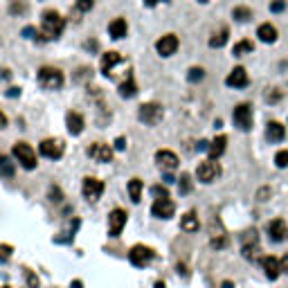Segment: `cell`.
<instances>
[{"label":"cell","instance_id":"obj_20","mask_svg":"<svg viewBox=\"0 0 288 288\" xmlns=\"http://www.w3.org/2000/svg\"><path fill=\"white\" fill-rule=\"evenodd\" d=\"M65 124H68V131L72 133V135H79V133L84 131V126H86L84 117H81L79 113H68V117H65Z\"/></svg>","mask_w":288,"mask_h":288},{"label":"cell","instance_id":"obj_46","mask_svg":"<svg viewBox=\"0 0 288 288\" xmlns=\"http://www.w3.org/2000/svg\"><path fill=\"white\" fill-rule=\"evenodd\" d=\"M144 3H147L149 7H153V5H158V3H165V0H144Z\"/></svg>","mask_w":288,"mask_h":288},{"label":"cell","instance_id":"obj_19","mask_svg":"<svg viewBox=\"0 0 288 288\" xmlns=\"http://www.w3.org/2000/svg\"><path fill=\"white\" fill-rule=\"evenodd\" d=\"M286 137V126L279 122H268L266 126V140L268 142H281Z\"/></svg>","mask_w":288,"mask_h":288},{"label":"cell","instance_id":"obj_15","mask_svg":"<svg viewBox=\"0 0 288 288\" xmlns=\"http://www.w3.org/2000/svg\"><path fill=\"white\" fill-rule=\"evenodd\" d=\"M156 162L160 169L165 171H174L176 167H178V156H176L174 151H167V149H162V151L156 153Z\"/></svg>","mask_w":288,"mask_h":288},{"label":"cell","instance_id":"obj_11","mask_svg":"<svg viewBox=\"0 0 288 288\" xmlns=\"http://www.w3.org/2000/svg\"><path fill=\"white\" fill-rule=\"evenodd\" d=\"M124 225H126V212L124 209H113L108 214V234L110 237H119Z\"/></svg>","mask_w":288,"mask_h":288},{"label":"cell","instance_id":"obj_41","mask_svg":"<svg viewBox=\"0 0 288 288\" xmlns=\"http://www.w3.org/2000/svg\"><path fill=\"white\" fill-rule=\"evenodd\" d=\"M27 284H30V288H38V277L27 272Z\"/></svg>","mask_w":288,"mask_h":288},{"label":"cell","instance_id":"obj_26","mask_svg":"<svg viewBox=\"0 0 288 288\" xmlns=\"http://www.w3.org/2000/svg\"><path fill=\"white\" fill-rule=\"evenodd\" d=\"M128 196H131L133 203H140V198H142V180L140 178L128 180Z\"/></svg>","mask_w":288,"mask_h":288},{"label":"cell","instance_id":"obj_45","mask_svg":"<svg viewBox=\"0 0 288 288\" xmlns=\"http://www.w3.org/2000/svg\"><path fill=\"white\" fill-rule=\"evenodd\" d=\"M7 126V117H5V113H0V128Z\"/></svg>","mask_w":288,"mask_h":288},{"label":"cell","instance_id":"obj_47","mask_svg":"<svg viewBox=\"0 0 288 288\" xmlns=\"http://www.w3.org/2000/svg\"><path fill=\"white\" fill-rule=\"evenodd\" d=\"M7 95H9V97H14V95H18V88H9V93H7Z\"/></svg>","mask_w":288,"mask_h":288},{"label":"cell","instance_id":"obj_10","mask_svg":"<svg viewBox=\"0 0 288 288\" xmlns=\"http://www.w3.org/2000/svg\"><path fill=\"white\" fill-rule=\"evenodd\" d=\"M81 191H84V196H86L88 200H97L99 196H102V191H104V182L99 180V178H93V176H88V178H84Z\"/></svg>","mask_w":288,"mask_h":288},{"label":"cell","instance_id":"obj_18","mask_svg":"<svg viewBox=\"0 0 288 288\" xmlns=\"http://www.w3.org/2000/svg\"><path fill=\"white\" fill-rule=\"evenodd\" d=\"M261 266H263V270H266V277L270 281H275L277 277H279V272H281V261L277 257H263L261 259Z\"/></svg>","mask_w":288,"mask_h":288},{"label":"cell","instance_id":"obj_24","mask_svg":"<svg viewBox=\"0 0 288 288\" xmlns=\"http://www.w3.org/2000/svg\"><path fill=\"white\" fill-rule=\"evenodd\" d=\"M119 61H122V56H119L117 52H106V54L102 56V72H104V75H108V72L113 70Z\"/></svg>","mask_w":288,"mask_h":288},{"label":"cell","instance_id":"obj_7","mask_svg":"<svg viewBox=\"0 0 288 288\" xmlns=\"http://www.w3.org/2000/svg\"><path fill=\"white\" fill-rule=\"evenodd\" d=\"M151 259H153V250L149 246H133L131 252H128V261H131L133 266H137V268L147 266Z\"/></svg>","mask_w":288,"mask_h":288},{"label":"cell","instance_id":"obj_22","mask_svg":"<svg viewBox=\"0 0 288 288\" xmlns=\"http://www.w3.org/2000/svg\"><path fill=\"white\" fill-rule=\"evenodd\" d=\"M257 36L261 38L263 43H275V41H277V30H275V25H270V23H263V25H259Z\"/></svg>","mask_w":288,"mask_h":288},{"label":"cell","instance_id":"obj_36","mask_svg":"<svg viewBox=\"0 0 288 288\" xmlns=\"http://www.w3.org/2000/svg\"><path fill=\"white\" fill-rule=\"evenodd\" d=\"M284 9H286L284 0H272V3H270V12L272 14H279V12H284Z\"/></svg>","mask_w":288,"mask_h":288},{"label":"cell","instance_id":"obj_49","mask_svg":"<svg viewBox=\"0 0 288 288\" xmlns=\"http://www.w3.org/2000/svg\"><path fill=\"white\" fill-rule=\"evenodd\" d=\"M72 288H81V281H72Z\"/></svg>","mask_w":288,"mask_h":288},{"label":"cell","instance_id":"obj_37","mask_svg":"<svg viewBox=\"0 0 288 288\" xmlns=\"http://www.w3.org/2000/svg\"><path fill=\"white\" fill-rule=\"evenodd\" d=\"M268 102L270 104H277V102H281V93L277 88H270L268 90Z\"/></svg>","mask_w":288,"mask_h":288},{"label":"cell","instance_id":"obj_43","mask_svg":"<svg viewBox=\"0 0 288 288\" xmlns=\"http://www.w3.org/2000/svg\"><path fill=\"white\" fill-rule=\"evenodd\" d=\"M124 147H126V140H124V137H117V140H115V149H117V151H122Z\"/></svg>","mask_w":288,"mask_h":288},{"label":"cell","instance_id":"obj_6","mask_svg":"<svg viewBox=\"0 0 288 288\" xmlns=\"http://www.w3.org/2000/svg\"><path fill=\"white\" fill-rule=\"evenodd\" d=\"M234 124L241 131H250L252 128V106L250 104H239L234 108Z\"/></svg>","mask_w":288,"mask_h":288},{"label":"cell","instance_id":"obj_12","mask_svg":"<svg viewBox=\"0 0 288 288\" xmlns=\"http://www.w3.org/2000/svg\"><path fill=\"white\" fill-rule=\"evenodd\" d=\"M38 149H41V153L45 158H50V160H59V158L63 156V142L61 140H52V137L50 140H43Z\"/></svg>","mask_w":288,"mask_h":288},{"label":"cell","instance_id":"obj_9","mask_svg":"<svg viewBox=\"0 0 288 288\" xmlns=\"http://www.w3.org/2000/svg\"><path fill=\"white\" fill-rule=\"evenodd\" d=\"M156 50H158V54H160V56L176 54V50H178V36H176V34L160 36V38H158V43H156Z\"/></svg>","mask_w":288,"mask_h":288},{"label":"cell","instance_id":"obj_34","mask_svg":"<svg viewBox=\"0 0 288 288\" xmlns=\"http://www.w3.org/2000/svg\"><path fill=\"white\" fill-rule=\"evenodd\" d=\"M275 165L281 167V169L288 167V151H279V153H277V156H275Z\"/></svg>","mask_w":288,"mask_h":288},{"label":"cell","instance_id":"obj_28","mask_svg":"<svg viewBox=\"0 0 288 288\" xmlns=\"http://www.w3.org/2000/svg\"><path fill=\"white\" fill-rule=\"evenodd\" d=\"M135 93H137V86H135V81H133V77H128V79L119 86V95H122V97H133Z\"/></svg>","mask_w":288,"mask_h":288},{"label":"cell","instance_id":"obj_35","mask_svg":"<svg viewBox=\"0 0 288 288\" xmlns=\"http://www.w3.org/2000/svg\"><path fill=\"white\" fill-rule=\"evenodd\" d=\"M95 5V0H77V9L79 12H90Z\"/></svg>","mask_w":288,"mask_h":288},{"label":"cell","instance_id":"obj_50","mask_svg":"<svg viewBox=\"0 0 288 288\" xmlns=\"http://www.w3.org/2000/svg\"><path fill=\"white\" fill-rule=\"evenodd\" d=\"M156 288H165V281H158V284H156Z\"/></svg>","mask_w":288,"mask_h":288},{"label":"cell","instance_id":"obj_23","mask_svg":"<svg viewBox=\"0 0 288 288\" xmlns=\"http://www.w3.org/2000/svg\"><path fill=\"white\" fill-rule=\"evenodd\" d=\"M108 32H110V36L113 38H124L126 36V32H128L126 21H124V18H115V21L108 25Z\"/></svg>","mask_w":288,"mask_h":288},{"label":"cell","instance_id":"obj_39","mask_svg":"<svg viewBox=\"0 0 288 288\" xmlns=\"http://www.w3.org/2000/svg\"><path fill=\"white\" fill-rule=\"evenodd\" d=\"M0 171H3V174H7V176H12V162L7 160V158H3V160H0Z\"/></svg>","mask_w":288,"mask_h":288},{"label":"cell","instance_id":"obj_31","mask_svg":"<svg viewBox=\"0 0 288 288\" xmlns=\"http://www.w3.org/2000/svg\"><path fill=\"white\" fill-rule=\"evenodd\" d=\"M248 52H252V41H239L234 45V56H243Z\"/></svg>","mask_w":288,"mask_h":288},{"label":"cell","instance_id":"obj_44","mask_svg":"<svg viewBox=\"0 0 288 288\" xmlns=\"http://www.w3.org/2000/svg\"><path fill=\"white\" fill-rule=\"evenodd\" d=\"M281 270L288 272V254H284V257H281Z\"/></svg>","mask_w":288,"mask_h":288},{"label":"cell","instance_id":"obj_3","mask_svg":"<svg viewBox=\"0 0 288 288\" xmlns=\"http://www.w3.org/2000/svg\"><path fill=\"white\" fill-rule=\"evenodd\" d=\"M14 156H16L18 165H21L23 169L32 171L36 167V153L27 142H16L14 144Z\"/></svg>","mask_w":288,"mask_h":288},{"label":"cell","instance_id":"obj_33","mask_svg":"<svg viewBox=\"0 0 288 288\" xmlns=\"http://www.w3.org/2000/svg\"><path fill=\"white\" fill-rule=\"evenodd\" d=\"M203 77H205V70L203 68H191L189 75H187V79H189L191 84H196V81H200Z\"/></svg>","mask_w":288,"mask_h":288},{"label":"cell","instance_id":"obj_32","mask_svg":"<svg viewBox=\"0 0 288 288\" xmlns=\"http://www.w3.org/2000/svg\"><path fill=\"white\" fill-rule=\"evenodd\" d=\"M178 180H180V182H178L180 194H189V191H191V176H189V174H182Z\"/></svg>","mask_w":288,"mask_h":288},{"label":"cell","instance_id":"obj_16","mask_svg":"<svg viewBox=\"0 0 288 288\" xmlns=\"http://www.w3.org/2000/svg\"><path fill=\"white\" fill-rule=\"evenodd\" d=\"M248 72H246V68H241V65H237L232 72L228 75V79H225V84L230 86V88H246L248 86Z\"/></svg>","mask_w":288,"mask_h":288},{"label":"cell","instance_id":"obj_51","mask_svg":"<svg viewBox=\"0 0 288 288\" xmlns=\"http://www.w3.org/2000/svg\"><path fill=\"white\" fill-rule=\"evenodd\" d=\"M198 3H207V0H198Z\"/></svg>","mask_w":288,"mask_h":288},{"label":"cell","instance_id":"obj_48","mask_svg":"<svg viewBox=\"0 0 288 288\" xmlns=\"http://www.w3.org/2000/svg\"><path fill=\"white\" fill-rule=\"evenodd\" d=\"M223 288H234L232 281H223Z\"/></svg>","mask_w":288,"mask_h":288},{"label":"cell","instance_id":"obj_38","mask_svg":"<svg viewBox=\"0 0 288 288\" xmlns=\"http://www.w3.org/2000/svg\"><path fill=\"white\" fill-rule=\"evenodd\" d=\"M151 194L156 196V198H169V194H167V189H165V187H160V185H156V187H153V189H151Z\"/></svg>","mask_w":288,"mask_h":288},{"label":"cell","instance_id":"obj_5","mask_svg":"<svg viewBox=\"0 0 288 288\" xmlns=\"http://www.w3.org/2000/svg\"><path fill=\"white\" fill-rule=\"evenodd\" d=\"M162 106L160 104H156V102H149V104H142L140 110H137V117L142 119L144 124H149V126H156L158 122L162 119Z\"/></svg>","mask_w":288,"mask_h":288},{"label":"cell","instance_id":"obj_25","mask_svg":"<svg viewBox=\"0 0 288 288\" xmlns=\"http://www.w3.org/2000/svg\"><path fill=\"white\" fill-rule=\"evenodd\" d=\"M180 228L185 230V232H196V230H198V216L194 212H187L180 219Z\"/></svg>","mask_w":288,"mask_h":288},{"label":"cell","instance_id":"obj_27","mask_svg":"<svg viewBox=\"0 0 288 288\" xmlns=\"http://www.w3.org/2000/svg\"><path fill=\"white\" fill-rule=\"evenodd\" d=\"M228 36H230L228 27H221V30L214 32L212 38H209V47H223L225 43H228Z\"/></svg>","mask_w":288,"mask_h":288},{"label":"cell","instance_id":"obj_40","mask_svg":"<svg viewBox=\"0 0 288 288\" xmlns=\"http://www.w3.org/2000/svg\"><path fill=\"white\" fill-rule=\"evenodd\" d=\"M12 257V246H0V259H9Z\"/></svg>","mask_w":288,"mask_h":288},{"label":"cell","instance_id":"obj_14","mask_svg":"<svg viewBox=\"0 0 288 288\" xmlns=\"http://www.w3.org/2000/svg\"><path fill=\"white\" fill-rule=\"evenodd\" d=\"M88 156L97 162H110L113 160V149L108 144H102V142H95L88 147Z\"/></svg>","mask_w":288,"mask_h":288},{"label":"cell","instance_id":"obj_17","mask_svg":"<svg viewBox=\"0 0 288 288\" xmlns=\"http://www.w3.org/2000/svg\"><path fill=\"white\" fill-rule=\"evenodd\" d=\"M288 234V230H286V221L284 219H275V221H270L268 223V237H270V241H281Z\"/></svg>","mask_w":288,"mask_h":288},{"label":"cell","instance_id":"obj_42","mask_svg":"<svg viewBox=\"0 0 288 288\" xmlns=\"http://www.w3.org/2000/svg\"><path fill=\"white\" fill-rule=\"evenodd\" d=\"M268 194H270V189H268V187H263V189H259L257 198H259V200H268Z\"/></svg>","mask_w":288,"mask_h":288},{"label":"cell","instance_id":"obj_52","mask_svg":"<svg viewBox=\"0 0 288 288\" xmlns=\"http://www.w3.org/2000/svg\"><path fill=\"white\" fill-rule=\"evenodd\" d=\"M0 160H3V156H0Z\"/></svg>","mask_w":288,"mask_h":288},{"label":"cell","instance_id":"obj_13","mask_svg":"<svg viewBox=\"0 0 288 288\" xmlns=\"http://www.w3.org/2000/svg\"><path fill=\"white\" fill-rule=\"evenodd\" d=\"M176 212V205L171 203L169 198H156V203H153L151 207V214L156 216V219H171Z\"/></svg>","mask_w":288,"mask_h":288},{"label":"cell","instance_id":"obj_29","mask_svg":"<svg viewBox=\"0 0 288 288\" xmlns=\"http://www.w3.org/2000/svg\"><path fill=\"white\" fill-rule=\"evenodd\" d=\"M212 248H216V250H221V248H225L230 243V239H228V234L223 232V230H219V232H214L212 234Z\"/></svg>","mask_w":288,"mask_h":288},{"label":"cell","instance_id":"obj_1","mask_svg":"<svg viewBox=\"0 0 288 288\" xmlns=\"http://www.w3.org/2000/svg\"><path fill=\"white\" fill-rule=\"evenodd\" d=\"M63 18H61L59 12H45L43 14V23H41V32L45 41H52V38H59L61 32H63Z\"/></svg>","mask_w":288,"mask_h":288},{"label":"cell","instance_id":"obj_8","mask_svg":"<svg viewBox=\"0 0 288 288\" xmlns=\"http://www.w3.org/2000/svg\"><path fill=\"white\" fill-rule=\"evenodd\" d=\"M243 241V257L254 261V259H259V241H257V232L254 230H248L246 234L241 237Z\"/></svg>","mask_w":288,"mask_h":288},{"label":"cell","instance_id":"obj_4","mask_svg":"<svg viewBox=\"0 0 288 288\" xmlns=\"http://www.w3.org/2000/svg\"><path fill=\"white\" fill-rule=\"evenodd\" d=\"M219 176H221V165L214 160V158L200 162L198 169H196V178H198L200 182H205V185H207V182H214Z\"/></svg>","mask_w":288,"mask_h":288},{"label":"cell","instance_id":"obj_2","mask_svg":"<svg viewBox=\"0 0 288 288\" xmlns=\"http://www.w3.org/2000/svg\"><path fill=\"white\" fill-rule=\"evenodd\" d=\"M38 84L43 86V88L47 90H59L61 86H63V72L59 68H50V65H45V68L38 70Z\"/></svg>","mask_w":288,"mask_h":288},{"label":"cell","instance_id":"obj_30","mask_svg":"<svg viewBox=\"0 0 288 288\" xmlns=\"http://www.w3.org/2000/svg\"><path fill=\"white\" fill-rule=\"evenodd\" d=\"M232 18H234V21H239V23H246V21H250V18H252L250 7H234Z\"/></svg>","mask_w":288,"mask_h":288},{"label":"cell","instance_id":"obj_21","mask_svg":"<svg viewBox=\"0 0 288 288\" xmlns=\"http://www.w3.org/2000/svg\"><path fill=\"white\" fill-rule=\"evenodd\" d=\"M225 147H228V137H225V135L214 137V140L209 142V149H207L209 158H214V160H216V158H221L225 153Z\"/></svg>","mask_w":288,"mask_h":288}]
</instances>
